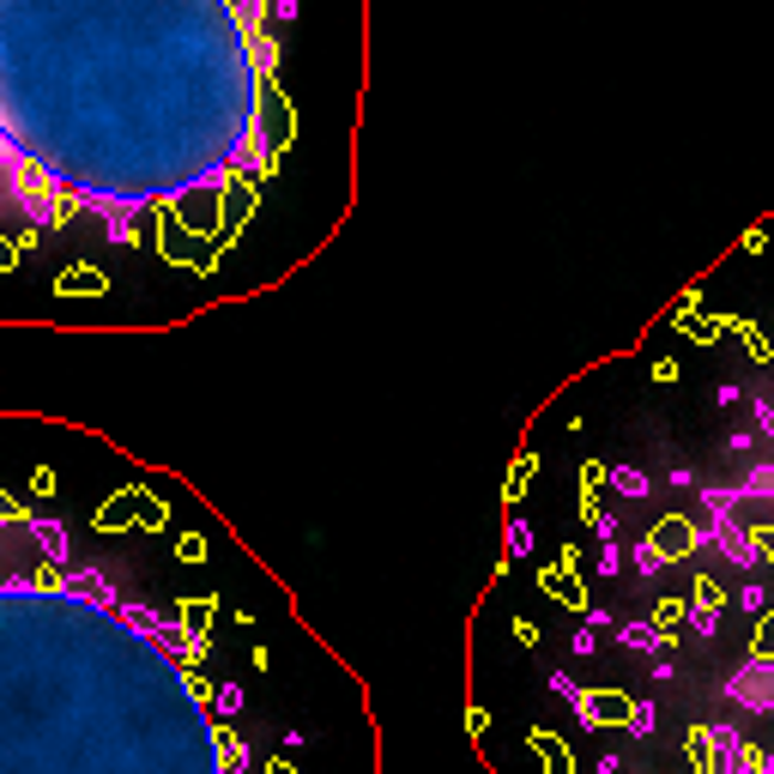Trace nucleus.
<instances>
[{
    "label": "nucleus",
    "mask_w": 774,
    "mask_h": 774,
    "mask_svg": "<svg viewBox=\"0 0 774 774\" xmlns=\"http://www.w3.org/2000/svg\"><path fill=\"white\" fill-rule=\"evenodd\" d=\"M206 617L0 490V774H296Z\"/></svg>",
    "instance_id": "obj_2"
},
{
    "label": "nucleus",
    "mask_w": 774,
    "mask_h": 774,
    "mask_svg": "<svg viewBox=\"0 0 774 774\" xmlns=\"http://www.w3.org/2000/svg\"><path fill=\"white\" fill-rule=\"evenodd\" d=\"M296 0H0V273L73 254L67 291H103L97 254L212 273L296 115L249 36Z\"/></svg>",
    "instance_id": "obj_1"
}]
</instances>
